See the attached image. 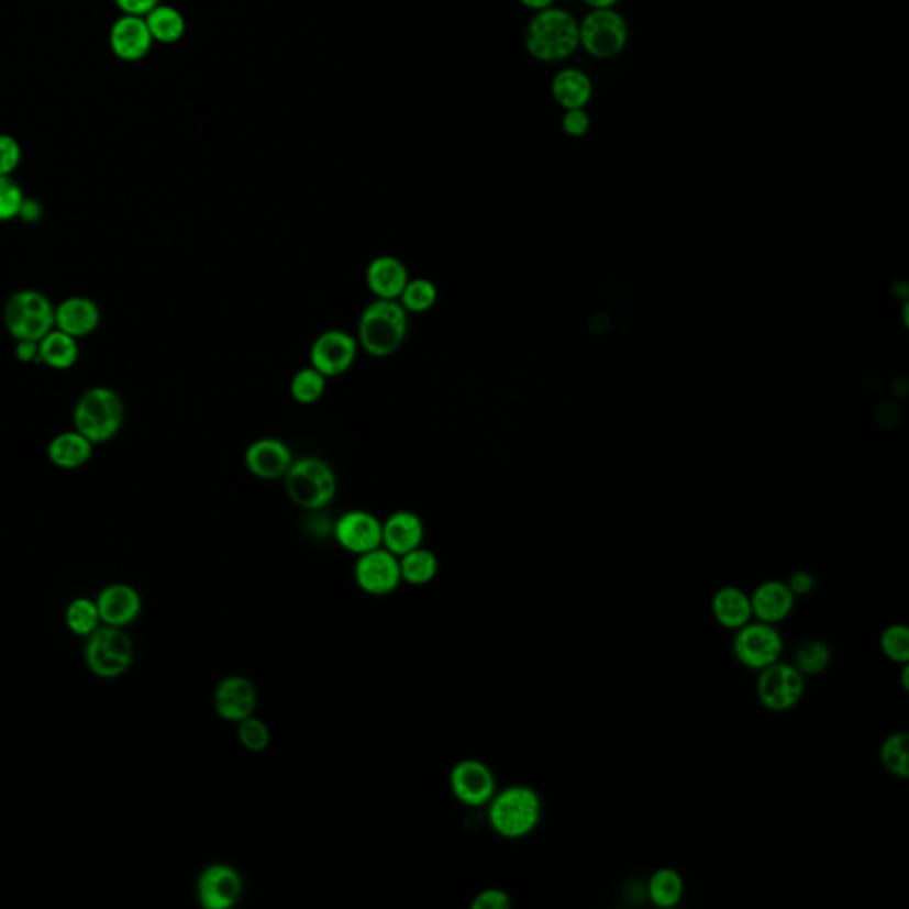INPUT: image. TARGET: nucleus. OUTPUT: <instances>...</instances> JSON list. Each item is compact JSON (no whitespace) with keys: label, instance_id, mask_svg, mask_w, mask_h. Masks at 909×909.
<instances>
[{"label":"nucleus","instance_id":"4c0bfd02","mask_svg":"<svg viewBox=\"0 0 909 909\" xmlns=\"http://www.w3.org/2000/svg\"><path fill=\"white\" fill-rule=\"evenodd\" d=\"M23 199L22 187L11 176H0V222L19 218Z\"/></svg>","mask_w":909,"mask_h":909},{"label":"nucleus","instance_id":"bb28decb","mask_svg":"<svg viewBox=\"0 0 909 909\" xmlns=\"http://www.w3.org/2000/svg\"><path fill=\"white\" fill-rule=\"evenodd\" d=\"M684 877L672 867L657 868L645 883V896L657 908L669 909L680 905L684 899Z\"/></svg>","mask_w":909,"mask_h":909},{"label":"nucleus","instance_id":"c9c22d12","mask_svg":"<svg viewBox=\"0 0 909 909\" xmlns=\"http://www.w3.org/2000/svg\"><path fill=\"white\" fill-rule=\"evenodd\" d=\"M236 738L242 749L251 753H264L270 746L273 734L264 720L253 714L236 723Z\"/></svg>","mask_w":909,"mask_h":909},{"label":"nucleus","instance_id":"79ce46f5","mask_svg":"<svg viewBox=\"0 0 909 909\" xmlns=\"http://www.w3.org/2000/svg\"><path fill=\"white\" fill-rule=\"evenodd\" d=\"M785 583H787L790 591L795 594L796 599L810 596L816 590V585H818L816 576L810 570H796V573L790 574L789 579Z\"/></svg>","mask_w":909,"mask_h":909},{"label":"nucleus","instance_id":"cd10ccee","mask_svg":"<svg viewBox=\"0 0 909 909\" xmlns=\"http://www.w3.org/2000/svg\"><path fill=\"white\" fill-rule=\"evenodd\" d=\"M79 359L77 337L52 329L40 342V363L54 369H68Z\"/></svg>","mask_w":909,"mask_h":909},{"label":"nucleus","instance_id":"4468645a","mask_svg":"<svg viewBox=\"0 0 909 909\" xmlns=\"http://www.w3.org/2000/svg\"><path fill=\"white\" fill-rule=\"evenodd\" d=\"M196 896L201 908L233 909L244 896V877L230 864H210L199 874Z\"/></svg>","mask_w":909,"mask_h":909},{"label":"nucleus","instance_id":"e433bc0d","mask_svg":"<svg viewBox=\"0 0 909 909\" xmlns=\"http://www.w3.org/2000/svg\"><path fill=\"white\" fill-rule=\"evenodd\" d=\"M100 613L95 602L88 599H77L66 611V622L74 633L86 636L97 631Z\"/></svg>","mask_w":909,"mask_h":909},{"label":"nucleus","instance_id":"aec40b11","mask_svg":"<svg viewBox=\"0 0 909 909\" xmlns=\"http://www.w3.org/2000/svg\"><path fill=\"white\" fill-rule=\"evenodd\" d=\"M409 279L407 265L391 254H380L366 267V287L375 299L398 300Z\"/></svg>","mask_w":909,"mask_h":909},{"label":"nucleus","instance_id":"1a4fd4ad","mask_svg":"<svg viewBox=\"0 0 909 909\" xmlns=\"http://www.w3.org/2000/svg\"><path fill=\"white\" fill-rule=\"evenodd\" d=\"M803 695L805 675L792 663L776 661L758 672L757 698L767 711H790L801 702Z\"/></svg>","mask_w":909,"mask_h":909},{"label":"nucleus","instance_id":"0eeeda50","mask_svg":"<svg viewBox=\"0 0 909 909\" xmlns=\"http://www.w3.org/2000/svg\"><path fill=\"white\" fill-rule=\"evenodd\" d=\"M629 43V23L620 11L590 10L579 22V48L594 59L619 57Z\"/></svg>","mask_w":909,"mask_h":909},{"label":"nucleus","instance_id":"9b49d317","mask_svg":"<svg viewBox=\"0 0 909 909\" xmlns=\"http://www.w3.org/2000/svg\"><path fill=\"white\" fill-rule=\"evenodd\" d=\"M359 343L343 329H328L310 346V365L328 379H336L354 366Z\"/></svg>","mask_w":909,"mask_h":909},{"label":"nucleus","instance_id":"7c9ffc66","mask_svg":"<svg viewBox=\"0 0 909 909\" xmlns=\"http://www.w3.org/2000/svg\"><path fill=\"white\" fill-rule=\"evenodd\" d=\"M805 677H813L827 672L831 663V649L824 640L819 638H807L799 642L790 661Z\"/></svg>","mask_w":909,"mask_h":909},{"label":"nucleus","instance_id":"49530a36","mask_svg":"<svg viewBox=\"0 0 909 909\" xmlns=\"http://www.w3.org/2000/svg\"><path fill=\"white\" fill-rule=\"evenodd\" d=\"M524 8L531 11H542L547 10V8H553L554 2L556 0H519Z\"/></svg>","mask_w":909,"mask_h":909},{"label":"nucleus","instance_id":"2eb2a0df","mask_svg":"<svg viewBox=\"0 0 909 909\" xmlns=\"http://www.w3.org/2000/svg\"><path fill=\"white\" fill-rule=\"evenodd\" d=\"M334 541L346 553L359 554L383 547V521L368 510H348L334 522Z\"/></svg>","mask_w":909,"mask_h":909},{"label":"nucleus","instance_id":"f257e3e1","mask_svg":"<svg viewBox=\"0 0 909 909\" xmlns=\"http://www.w3.org/2000/svg\"><path fill=\"white\" fill-rule=\"evenodd\" d=\"M487 821L505 841H521L531 835L542 821V798L530 785H508L496 790L487 803Z\"/></svg>","mask_w":909,"mask_h":909},{"label":"nucleus","instance_id":"9d476101","mask_svg":"<svg viewBox=\"0 0 909 909\" xmlns=\"http://www.w3.org/2000/svg\"><path fill=\"white\" fill-rule=\"evenodd\" d=\"M134 646L126 634L118 629H97L86 646V661L89 668L100 677H118L125 674L132 665Z\"/></svg>","mask_w":909,"mask_h":909},{"label":"nucleus","instance_id":"c85d7f7f","mask_svg":"<svg viewBox=\"0 0 909 909\" xmlns=\"http://www.w3.org/2000/svg\"><path fill=\"white\" fill-rule=\"evenodd\" d=\"M439 573V559L434 551L426 547H415L411 553L400 556V574L402 583L411 587H425L434 581Z\"/></svg>","mask_w":909,"mask_h":909},{"label":"nucleus","instance_id":"423d86ee","mask_svg":"<svg viewBox=\"0 0 909 909\" xmlns=\"http://www.w3.org/2000/svg\"><path fill=\"white\" fill-rule=\"evenodd\" d=\"M4 323L16 342H42L52 329H56V308L42 291L20 290L5 302Z\"/></svg>","mask_w":909,"mask_h":909},{"label":"nucleus","instance_id":"c756f323","mask_svg":"<svg viewBox=\"0 0 909 909\" xmlns=\"http://www.w3.org/2000/svg\"><path fill=\"white\" fill-rule=\"evenodd\" d=\"M146 25L152 33L153 42L171 43L180 42L185 34V19L180 11L173 5L158 4L153 8L146 16Z\"/></svg>","mask_w":909,"mask_h":909},{"label":"nucleus","instance_id":"b1692460","mask_svg":"<svg viewBox=\"0 0 909 909\" xmlns=\"http://www.w3.org/2000/svg\"><path fill=\"white\" fill-rule=\"evenodd\" d=\"M97 608L107 625L123 628L134 622L141 611V597L129 585H112L100 594Z\"/></svg>","mask_w":909,"mask_h":909},{"label":"nucleus","instance_id":"7ed1b4c3","mask_svg":"<svg viewBox=\"0 0 909 909\" xmlns=\"http://www.w3.org/2000/svg\"><path fill=\"white\" fill-rule=\"evenodd\" d=\"M407 333L409 313L398 300L375 299L361 311L356 337L368 356H392L406 342Z\"/></svg>","mask_w":909,"mask_h":909},{"label":"nucleus","instance_id":"f704fd0d","mask_svg":"<svg viewBox=\"0 0 909 909\" xmlns=\"http://www.w3.org/2000/svg\"><path fill=\"white\" fill-rule=\"evenodd\" d=\"M883 656L896 665L909 663V629L906 623H890L879 636Z\"/></svg>","mask_w":909,"mask_h":909},{"label":"nucleus","instance_id":"dca6fc26","mask_svg":"<svg viewBox=\"0 0 909 909\" xmlns=\"http://www.w3.org/2000/svg\"><path fill=\"white\" fill-rule=\"evenodd\" d=\"M293 453L285 441L277 437H259L245 448V469L258 480H282L290 469Z\"/></svg>","mask_w":909,"mask_h":909},{"label":"nucleus","instance_id":"ddd939ff","mask_svg":"<svg viewBox=\"0 0 909 909\" xmlns=\"http://www.w3.org/2000/svg\"><path fill=\"white\" fill-rule=\"evenodd\" d=\"M450 790L464 807L484 808L496 795L498 784L495 772L484 761L464 758L450 772Z\"/></svg>","mask_w":909,"mask_h":909},{"label":"nucleus","instance_id":"2f4dec72","mask_svg":"<svg viewBox=\"0 0 909 909\" xmlns=\"http://www.w3.org/2000/svg\"><path fill=\"white\" fill-rule=\"evenodd\" d=\"M328 377H323L313 366H304L296 372L290 380V395L300 406H313L325 395Z\"/></svg>","mask_w":909,"mask_h":909},{"label":"nucleus","instance_id":"4be33fe9","mask_svg":"<svg viewBox=\"0 0 909 909\" xmlns=\"http://www.w3.org/2000/svg\"><path fill=\"white\" fill-rule=\"evenodd\" d=\"M100 320V308L89 297H68L56 308V329L77 340L95 333Z\"/></svg>","mask_w":909,"mask_h":909},{"label":"nucleus","instance_id":"412c9836","mask_svg":"<svg viewBox=\"0 0 909 909\" xmlns=\"http://www.w3.org/2000/svg\"><path fill=\"white\" fill-rule=\"evenodd\" d=\"M425 541V524L418 513L411 510H397L386 521H383V547L403 556L415 547H421Z\"/></svg>","mask_w":909,"mask_h":909},{"label":"nucleus","instance_id":"393cba45","mask_svg":"<svg viewBox=\"0 0 909 909\" xmlns=\"http://www.w3.org/2000/svg\"><path fill=\"white\" fill-rule=\"evenodd\" d=\"M551 95H553L554 102L558 103L564 111L587 109L594 98V82L583 69H559L551 80Z\"/></svg>","mask_w":909,"mask_h":909},{"label":"nucleus","instance_id":"6e6552de","mask_svg":"<svg viewBox=\"0 0 909 909\" xmlns=\"http://www.w3.org/2000/svg\"><path fill=\"white\" fill-rule=\"evenodd\" d=\"M784 649L780 629L773 623L753 619L734 631L732 654L739 661V665L753 672H761L780 661Z\"/></svg>","mask_w":909,"mask_h":909},{"label":"nucleus","instance_id":"58836bf2","mask_svg":"<svg viewBox=\"0 0 909 909\" xmlns=\"http://www.w3.org/2000/svg\"><path fill=\"white\" fill-rule=\"evenodd\" d=\"M22 160L19 141L8 134H0V176H11Z\"/></svg>","mask_w":909,"mask_h":909},{"label":"nucleus","instance_id":"de8ad7c7","mask_svg":"<svg viewBox=\"0 0 909 909\" xmlns=\"http://www.w3.org/2000/svg\"><path fill=\"white\" fill-rule=\"evenodd\" d=\"M590 10H610L619 4L620 0H583Z\"/></svg>","mask_w":909,"mask_h":909},{"label":"nucleus","instance_id":"6ab92c4d","mask_svg":"<svg viewBox=\"0 0 909 909\" xmlns=\"http://www.w3.org/2000/svg\"><path fill=\"white\" fill-rule=\"evenodd\" d=\"M750 600H752L753 619L773 623V625H778L789 619L796 606L795 594L787 587V583L780 579L758 583L750 594Z\"/></svg>","mask_w":909,"mask_h":909},{"label":"nucleus","instance_id":"72a5a7b5","mask_svg":"<svg viewBox=\"0 0 909 909\" xmlns=\"http://www.w3.org/2000/svg\"><path fill=\"white\" fill-rule=\"evenodd\" d=\"M439 291L434 282L426 279V277H415L409 279L402 293L398 297V302L403 306L407 313H426L437 304Z\"/></svg>","mask_w":909,"mask_h":909},{"label":"nucleus","instance_id":"5701e85b","mask_svg":"<svg viewBox=\"0 0 909 909\" xmlns=\"http://www.w3.org/2000/svg\"><path fill=\"white\" fill-rule=\"evenodd\" d=\"M711 611L716 622L727 631H738L753 620L752 600L749 591L734 585L718 588L711 599Z\"/></svg>","mask_w":909,"mask_h":909},{"label":"nucleus","instance_id":"39448f33","mask_svg":"<svg viewBox=\"0 0 909 909\" xmlns=\"http://www.w3.org/2000/svg\"><path fill=\"white\" fill-rule=\"evenodd\" d=\"M282 480L288 498L308 512H319L336 498L337 478L333 467L319 457L296 458Z\"/></svg>","mask_w":909,"mask_h":909},{"label":"nucleus","instance_id":"f03ea898","mask_svg":"<svg viewBox=\"0 0 909 909\" xmlns=\"http://www.w3.org/2000/svg\"><path fill=\"white\" fill-rule=\"evenodd\" d=\"M528 54L541 63H562L579 48V22L570 11L547 8L536 11L524 34Z\"/></svg>","mask_w":909,"mask_h":909},{"label":"nucleus","instance_id":"37998d69","mask_svg":"<svg viewBox=\"0 0 909 909\" xmlns=\"http://www.w3.org/2000/svg\"><path fill=\"white\" fill-rule=\"evenodd\" d=\"M115 5L125 14L146 16L153 8L160 4V0H114Z\"/></svg>","mask_w":909,"mask_h":909},{"label":"nucleus","instance_id":"20e7f679","mask_svg":"<svg viewBox=\"0 0 909 909\" xmlns=\"http://www.w3.org/2000/svg\"><path fill=\"white\" fill-rule=\"evenodd\" d=\"M75 430L92 444H102L120 434L125 423V403L114 389L89 388L75 403Z\"/></svg>","mask_w":909,"mask_h":909},{"label":"nucleus","instance_id":"a211bd4d","mask_svg":"<svg viewBox=\"0 0 909 909\" xmlns=\"http://www.w3.org/2000/svg\"><path fill=\"white\" fill-rule=\"evenodd\" d=\"M109 45L115 57L126 63L144 59L152 51L153 37L144 16L123 14L112 23Z\"/></svg>","mask_w":909,"mask_h":909},{"label":"nucleus","instance_id":"a878e982","mask_svg":"<svg viewBox=\"0 0 909 909\" xmlns=\"http://www.w3.org/2000/svg\"><path fill=\"white\" fill-rule=\"evenodd\" d=\"M92 457V443L77 430L56 435L48 444V458L60 469H79Z\"/></svg>","mask_w":909,"mask_h":909},{"label":"nucleus","instance_id":"a18cd8bd","mask_svg":"<svg viewBox=\"0 0 909 909\" xmlns=\"http://www.w3.org/2000/svg\"><path fill=\"white\" fill-rule=\"evenodd\" d=\"M19 218L23 222L34 224V222L42 221L43 204L37 199H23L22 208H20Z\"/></svg>","mask_w":909,"mask_h":909},{"label":"nucleus","instance_id":"ea45409f","mask_svg":"<svg viewBox=\"0 0 909 909\" xmlns=\"http://www.w3.org/2000/svg\"><path fill=\"white\" fill-rule=\"evenodd\" d=\"M512 897L503 888H485L472 900V909H510Z\"/></svg>","mask_w":909,"mask_h":909},{"label":"nucleus","instance_id":"c03bdc74","mask_svg":"<svg viewBox=\"0 0 909 909\" xmlns=\"http://www.w3.org/2000/svg\"><path fill=\"white\" fill-rule=\"evenodd\" d=\"M14 356L20 363H40V342L19 340L16 348H14Z\"/></svg>","mask_w":909,"mask_h":909},{"label":"nucleus","instance_id":"f8f14e48","mask_svg":"<svg viewBox=\"0 0 909 909\" xmlns=\"http://www.w3.org/2000/svg\"><path fill=\"white\" fill-rule=\"evenodd\" d=\"M354 581L361 591L372 597H386L402 585L400 558L386 547L359 554L354 564Z\"/></svg>","mask_w":909,"mask_h":909},{"label":"nucleus","instance_id":"473e14b6","mask_svg":"<svg viewBox=\"0 0 909 909\" xmlns=\"http://www.w3.org/2000/svg\"><path fill=\"white\" fill-rule=\"evenodd\" d=\"M908 732H894L885 738L879 749V758L890 775L906 780L909 776Z\"/></svg>","mask_w":909,"mask_h":909},{"label":"nucleus","instance_id":"f3484780","mask_svg":"<svg viewBox=\"0 0 909 909\" xmlns=\"http://www.w3.org/2000/svg\"><path fill=\"white\" fill-rule=\"evenodd\" d=\"M258 707V691L253 680L244 675H228L219 680L213 691V709L219 718L230 723L250 718Z\"/></svg>","mask_w":909,"mask_h":909},{"label":"nucleus","instance_id":"a19ab883","mask_svg":"<svg viewBox=\"0 0 909 909\" xmlns=\"http://www.w3.org/2000/svg\"><path fill=\"white\" fill-rule=\"evenodd\" d=\"M591 120L587 109H570L562 115V130L570 137H585L590 132Z\"/></svg>","mask_w":909,"mask_h":909}]
</instances>
